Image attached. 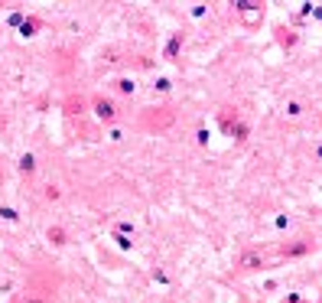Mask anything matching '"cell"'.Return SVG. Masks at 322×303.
Listing matches in <instances>:
<instances>
[{
    "mask_svg": "<svg viewBox=\"0 0 322 303\" xmlns=\"http://www.w3.org/2000/svg\"><path fill=\"white\" fill-rule=\"evenodd\" d=\"M88 111L95 114V121L101 124V127H111V124L124 121V104L114 95H104V92H98V95L88 98Z\"/></svg>",
    "mask_w": 322,
    "mask_h": 303,
    "instance_id": "1",
    "label": "cell"
},
{
    "mask_svg": "<svg viewBox=\"0 0 322 303\" xmlns=\"http://www.w3.org/2000/svg\"><path fill=\"white\" fill-rule=\"evenodd\" d=\"M16 303H56V284H46V277L39 274V277H33L23 287Z\"/></svg>",
    "mask_w": 322,
    "mask_h": 303,
    "instance_id": "2",
    "label": "cell"
},
{
    "mask_svg": "<svg viewBox=\"0 0 322 303\" xmlns=\"http://www.w3.org/2000/svg\"><path fill=\"white\" fill-rule=\"evenodd\" d=\"M169 124H173V111L169 108H143V114H140L143 131H166Z\"/></svg>",
    "mask_w": 322,
    "mask_h": 303,
    "instance_id": "3",
    "label": "cell"
},
{
    "mask_svg": "<svg viewBox=\"0 0 322 303\" xmlns=\"http://www.w3.org/2000/svg\"><path fill=\"white\" fill-rule=\"evenodd\" d=\"M235 13L244 16L247 26H254V23L264 20V4H254V0H238V4H235Z\"/></svg>",
    "mask_w": 322,
    "mask_h": 303,
    "instance_id": "4",
    "label": "cell"
},
{
    "mask_svg": "<svg viewBox=\"0 0 322 303\" xmlns=\"http://www.w3.org/2000/svg\"><path fill=\"white\" fill-rule=\"evenodd\" d=\"M267 264V254L261 251V248H250V251H244V254H241L238 257V261H235V267H238V271H257V267H264Z\"/></svg>",
    "mask_w": 322,
    "mask_h": 303,
    "instance_id": "5",
    "label": "cell"
},
{
    "mask_svg": "<svg viewBox=\"0 0 322 303\" xmlns=\"http://www.w3.org/2000/svg\"><path fill=\"white\" fill-rule=\"evenodd\" d=\"M16 30H20V36H23V39H33L36 33L42 30V16H36V13H26V16H23V23L16 26Z\"/></svg>",
    "mask_w": 322,
    "mask_h": 303,
    "instance_id": "6",
    "label": "cell"
},
{
    "mask_svg": "<svg viewBox=\"0 0 322 303\" xmlns=\"http://www.w3.org/2000/svg\"><path fill=\"white\" fill-rule=\"evenodd\" d=\"M62 108H65V114H72V118H75V114L82 118V114H88V98H82V95H68Z\"/></svg>",
    "mask_w": 322,
    "mask_h": 303,
    "instance_id": "7",
    "label": "cell"
},
{
    "mask_svg": "<svg viewBox=\"0 0 322 303\" xmlns=\"http://www.w3.org/2000/svg\"><path fill=\"white\" fill-rule=\"evenodd\" d=\"M16 170H20V176H36V170H39V160H36V154H23L20 160H16Z\"/></svg>",
    "mask_w": 322,
    "mask_h": 303,
    "instance_id": "8",
    "label": "cell"
},
{
    "mask_svg": "<svg viewBox=\"0 0 322 303\" xmlns=\"http://www.w3.org/2000/svg\"><path fill=\"white\" fill-rule=\"evenodd\" d=\"M111 92L121 95V98H130L133 92H137V82H133V78H114V82H111Z\"/></svg>",
    "mask_w": 322,
    "mask_h": 303,
    "instance_id": "9",
    "label": "cell"
},
{
    "mask_svg": "<svg viewBox=\"0 0 322 303\" xmlns=\"http://www.w3.org/2000/svg\"><path fill=\"white\" fill-rule=\"evenodd\" d=\"M182 46H186V36H182V33H173V36H169V42H166V49H163V59L173 62V59L179 56V49H182Z\"/></svg>",
    "mask_w": 322,
    "mask_h": 303,
    "instance_id": "10",
    "label": "cell"
},
{
    "mask_svg": "<svg viewBox=\"0 0 322 303\" xmlns=\"http://www.w3.org/2000/svg\"><path fill=\"white\" fill-rule=\"evenodd\" d=\"M46 238H49V242L56 245V248H65V245H68V228H62V225H49V228H46Z\"/></svg>",
    "mask_w": 322,
    "mask_h": 303,
    "instance_id": "11",
    "label": "cell"
},
{
    "mask_svg": "<svg viewBox=\"0 0 322 303\" xmlns=\"http://www.w3.org/2000/svg\"><path fill=\"white\" fill-rule=\"evenodd\" d=\"M312 248V242L309 238H300V242H293V245H283L280 248V254H286V257H296V254H306Z\"/></svg>",
    "mask_w": 322,
    "mask_h": 303,
    "instance_id": "12",
    "label": "cell"
},
{
    "mask_svg": "<svg viewBox=\"0 0 322 303\" xmlns=\"http://www.w3.org/2000/svg\"><path fill=\"white\" fill-rule=\"evenodd\" d=\"M104 137L111 140V144H121V140L127 137V134H124V127H121V124H111V127H104Z\"/></svg>",
    "mask_w": 322,
    "mask_h": 303,
    "instance_id": "13",
    "label": "cell"
},
{
    "mask_svg": "<svg viewBox=\"0 0 322 303\" xmlns=\"http://www.w3.org/2000/svg\"><path fill=\"white\" fill-rule=\"evenodd\" d=\"M42 199H46V202H59L62 199V189H59L56 183H49L46 189H42Z\"/></svg>",
    "mask_w": 322,
    "mask_h": 303,
    "instance_id": "14",
    "label": "cell"
},
{
    "mask_svg": "<svg viewBox=\"0 0 322 303\" xmlns=\"http://www.w3.org/2000/svg\"><path fill=\"white\" fill-rule=\"evenodd\" d=\"M0 219H4V222H10V225H13V222H20V212H16L13 206H0Z\"/></svg>",
    "mask_w": 322,
    "mask_h": 303,
    "instance_id": "15",
    "label": "cell"
},
{
    "mask_svg": "<svg viewBox=\"0 0 322 303\" xmlns=\"http://www.w3.org/2000/svg\"><path fill=\"white\" fill-rule=\"evenodd\" d=\"M114 242H118V248H121V251H130V248H133L130 235H121V231H114Z\"/></svg>",
    "mask_w": 322,
    "mask_h": 303,
    "instance_id": "16",
    "label": "cell"
},
{
    "mask_svg": "<svg viewBox=\"0 0 322 303\" xmlns=\"http://www.w3.org/2000/svg\"><path fill=\"white\" fill-rule=\"evenodd\" d=\"M286 118H303V104L290 101V104H286Z\"/></svg>",
    "mask_w": 322,
    "mask_h": 303,
    "instance_id": "17",
    "label": "cell"
},
{
    "mask_svg": "<svg viewBox=\"0 0 322 303\" xmlns=\"http://www.w3.org/2000/svg\"><path fill=\"white\" fill-rule=\"evenodd\" d=\"M169 88H173V82H169V78H156V82H153V92H159V95H166Z\"/></svg>",
    "mask_w": 322,
    "mask_h": 303,
    "instance_id": "18",
    "label": "cell"
},
{
    "mask_svg": "<svg viewBox=\"0 0 322 303\" xmlns=\"http://www.w3.org/2000/svg\"><path fill=\"white\" fill-rule=\"evenodd\" d=\"M205 13H209V7H205V4H195V7H192V16H195V20H202Z\"/></svg>",
    "mask_w": 322,
    "mask_h": 303,
    "instance_id": "19",
    "label": "cell"
},
{
    "mask_svg": "<svg viewBox=\"0 0 322 303\" xmlns=\"http://www.w3.org/2000/svg\"><path fill=\"white\" fill-rule=\"evenodd\" d=\"M195 140H199V144L205 147V144H209V131H205V127H199V131H195Z\"/></svg>",
    "mask_w": 322,
    "mask_h": 303,
    "instance_id": "20",
    "label": "cell"
},
{
    "mask_svg": "<svg viewBox=\"0 0 322 303\" xmlns=\"http://www.w3.org/2000/svg\"><path fill=\"white\" fill-rule=\"evenodd\" d=\"M153 280H159V284H169V274H166V271H153Z\"/></svg>",
    "mask_w": 322,
    "mask_h": 303,
    "instance_id": "21",
    "label": "cell"
},
{
    "mask_svg": "<svg viewBox=\"0 0 322 303\" xmlns=\"http://www.w3.org/2000/svg\"><path fill=\"white\" fill-rule=\"evenodd\" d=\"M316 157H319V160H322V147H316Z\"/></svg>",
    "mask_w": 322,
    "mask_h": 303,
    "instance_id": "22",
    "label": "cell"
},
{
    "mask_svg": "<svg viewBox=\"0 0 322 303\" xmlns=\"http://www.w3.org/2000/svg\"><path fill=\"white\" fill-rule=\"evenodd\" d=\"M319 118H322V114H319Z\"/></svg>",
    "mask_w": 322,
    "mask_h": 303,
    "instance_id": "23",
    "label": "cell"
}]
</instances>
